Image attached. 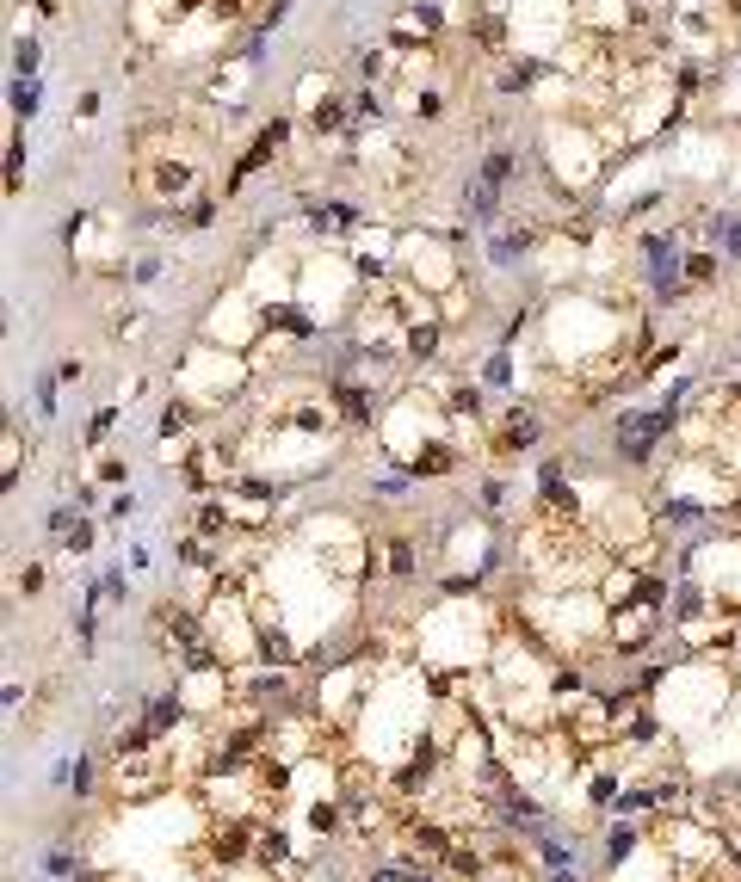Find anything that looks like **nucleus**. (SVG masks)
I'll list each match as a JSON object with an SVG mask.
<instances>
[{
	"label": "nucleus",
	"mask_w": 741,
	"mask_h": 882,
	"mask_svg": "<svg viewBox=\"0 0 741 882\" xmlns=\"http://www.w3.org/2000/svg\"><path fill=\"white\" fill-rule=\"evenodd\" d=\"M532 852H538V864L544 870H569V864H581V845L575 839H562V833H532Z\"/></svg>",
	"instance_id": "6e6552de"
},
{
	"label": "nucleus",
	"mask_w": 741,
	"mask_h": 882,
	"mask_svg": "<svg viewBox=\"0 0 741 882\" xmlns=\"http://www.w3.org/2000/svg\"><path fill=\"white\" fill-rule=\"evenodd\" d=\"M44 580H50V568H44V562L13 568V599H44Z\"/></svg>",
	"instance_id": "4468645a"
},
{
	"label": "nucleus",
	"mask_w": 741,
	"mask_h": 882,
	"mask_svg": "<svg viewBox=\"0 0 741 882\" xmlns=\"http://www.w3.org/2000/svg\"><path fill=\"white\" fill-rule=\"evenodd\" d=\"M711 241L729 266H741V204H711Z\"/></svg>",
	"instance_id": "7ed1b4c3"
},
{
	"label": "nucleus",
	"mask_w": 741,
	"mask_h": 882,
	"mask_svg": "<svg viewBox=\"0 0 741 882\" xmlns=\"http://www.w3.org/2000/svg\"><path fill=\"white\" fill-rule=\"evenodd\" d=\"M56 549H62V556H93V519H87V512H75V525L56 537Z\"/></svg>",
	"instance_id": "f8f14e48"
},
{
	"label": "nucleus",
	"mask_w": 741,
	"mask_h": 882,
	"mask_svg": "<svg viewBox=\"0 0 741 882\" xmlns=\"http://www.w3.org/2000/svg\"><path fill=\"white\" fill-rule=\"evenodd\" d=\"M62 247L81 278H93L105 290H130V247H124V223L112 210H99V204L75 210L62 223Z\"/></svg>",
	"instance_id": "f03ea898"
},
{
	"label": "nucleus",
	"mask_w": 741,
	"mask_h": 882,
	"mask_svg": "<svg viewBox=\"0 0 741 882\" xmlns=\"http://www.w3.org/2000/svg\"><path fill=\"white\" fill-rule=\"evenodd\" d=\"M507 494H513L507 469H494V463H488V475L476 482V512H482V519H494V512H507Z\"/></svg>",
	"instance_id": "1a4fd4ad"
},
{
	"label": "nucleus",
	"mask_w": 741,
	"mask_h": 882,
	"mask_svg": "<svg viewBox=\"0 0 741 882\" xmlns=\"http://www.w3.org/2000/svg\"><path fill=\"white\" fill-rule=\"evenodd\" d=\"M118 414H124V401H112V408H99L93 420H87V445L81 451H99L105 438H112V426H118Z\"/></svg>",
	"instance_id": "2eb2a0df"
},
{
	"label": "nucleus",
	"mask_w": 741,
	"mask_h": 882,
	"mask_svg": "<svg viewBox=\"0 0 741 882\" xmlns=\"http://www.w3.org/2000/svg\"><path fill=\"white\" fill-rule=\"evenodd\" d=\"M161 272H167V253H143V260H130V290H149Z\"/></svg>",
	"instance_id": "dca6fc26"
},
{
	"label": "nucleus",
	"mask_w": 741,
	"mask_h": 882,
	"mask_svg": "<svg viewBox=\"0 0 741 882\" xmlns=\"http://www.w3.org/2000/svg\"><path fill=\"white\" fill-rule=\"evenodd\" d=\"M38 13H44V19H50V13H56V0H38Z\"/></svg>",
	"instance_id": "412c9836"
},
{
	"label": "nucleus",
	"mask_w": 741,
	"mask_h": 882,
	"mask_svg": "<svg viewBox=\"0 0 741 882\" xmlns=\"http://www.w3.org/2000/svg\"><path fill=\"white\" fill-rule=\"evenodd\" d=\"M38 68H44V38L38 31H31V38H13V75L38 81Z\"/></svg>",
	"instance_id": "9b49d317"
},
{
	"label": "nucleus",
	"mask_w": 741,
	"mask_h": 882,
	"mask_svg": "<svg viewBox=\"0 0 741 882\" xmlns=\"http://www.w3.org/2000/svg\"><path fill=\"white\" fill-rule=\"evenodd\" d=\"M550 882H587V876H581V870L569 864V870H550Z\"/></svg>",
	"instance_id": "aec40b11"
},
{
	"label": "nucleus",
	"mask_w": 741,
	"mask_h": 882,
	"mask_svg": "<svg viewBox=\"0 0 741 882\" xmlns=\"http://www.w3.org/2000/svg\"><path fill=\"white\" fill-rule=\"evenodd\" d=\"M38 105H44V87H38V81H25V75H13V87H7V112H13V124H31V118H38Z\"/></svg>",
	"instance_id": "9d476101"
},
{
	"label": "nucleus",
	"mask_w": 741,
	"mask_h": 882,
	"mask_svg": "<svg viewBox=\"0 0 741 882\" xmlns=\"http://www.w3.org/2000/svg\"><path fill=\"white\" fill-rule=\"evenodd\" d=\"M99 105H105V93H93V87H87V93L75 99V124H81V130H87V124L99 118Z\"/></svg>",
	"instance_id": "f3484780"
},
{
	"label": "nucleus",
	"mask_w": 741,
	"mask_h": 882,
	"mask_svg": "<svg viewBox=\"0 0 741 882\" xmlns=\"http://www.w3.org/2000/svg\"><path fill=\"white\" fill-rule=\"evenodd\" d=\"M25 463H31V445H25L19 420H7V432H0V482L19 488V469H25Z\"/></svg>",
	"instance_id": "423d86ee"
},
{
	"label": "nucleus",
	"mask_w": 741,
	"mask_h": 882,
	"mask_svg": "<svg viewBox=\"0 0 741 882\" xmlns=\"http://www.w3.org/2000/svg\"><path fill=\"white\" fill-rule=\"evenodd\" d=\"M62 389H68V383H62L56 371H44L38 383H31V401H38V414H44V420H56V408H62Z\"/></svg>",
	"instance_id": "ddd939ff"
},
{
	"label": "nucleus",
	"mask_w": 741,
	"mask_h": 882,
	"mask_svg": "<svg viewBox=\"0 0 741 882\" xmlns=\"http://www.w3.org/2000/svg\"><path fill=\"white\" fill-rule=\"evenodd\" d=\"M254 389H260V371H254V358L235 352V346L192 340L180 358H173V395H186L204 414L235 408V401H247Z\"/></svg>",
	"instance_id": "f257e3e1"
},
{
	"label": "nucleus",
	"mask_w": 741,
	"mask_h": 882,
	"mask_svg": "<svg viewBox=\"0 0 741 882\" xmlns=\"http://www.w3.org/2000/svg\"><path fill=\"white\" fill-rule=\"evenodd\" d=\"M328 99H334V75H328V68H309V75L297 81V93H291V112L309 118L315 105H328Z\"/></svg>",
	"instance_id": "0eeeda50"
},
{
	"label": "nucleus",
	"mask_w": 741,
	"mask_h": 882,
	"mask_svg": "<svg viewBox=\"0 0 741 882\" xmlns=\"http://www.w3.org/2000/svg\"><path fill=\"white\" fill-rule=\"evenodd\" d=\"M105 327H112L118 346H136V340L149 334V309L136 303V297H124V303H112V321H105Z\"/></svg>",
	"instance_id": "39448f33"
},
{
	"label": "nucleus",
	"mask_w": 741,
	"mask_h": 882,
	"mask_svg": "<svg viewBox=\"0 0 741 882\" xmlns=\"http://www.w3.org/2000/svg\"><path fill=\"white\" fill-rule=\"evenodd\" d=\"M56 377H62V383H81V377H87V364H81V358H62V364H56Z\"/></svg>",
	"instance_id": "6ab92c4d"
},
{
	"label": "nucleus",
	"mask_w": 741,
	"mask_h": 882,
	"mask_svg": "<svg viewBox=\"0 0 741 882\" xmlns=\"http://www.w3.org/2000/svg\"><path fill=\"white\" fill-rule=\"evenodd\" d=\"M105 512H112V519L124 525V519H130V512H136V494H130V488H118L112 500H105Z\"/></svg>",
	"instance_id": "a211bd4d"
},
{
	"label": "nucleus",
	"mask_w": 741,
	"mask_h": 882,
	"mask_svg": "<svg viewBox=\"0 0 741 882\" xmlns=\"http://www.w3.org/2000/svg\"><path fill=\"white\" fill-rule=\"evenodd\" d=\"M81 482H99L105 494H118V488L130 482V463H124L112 445H99V451H87V475H81Z\"/></svg>",
	"instance_id": "20e7f679"
}]
</instances>
